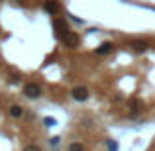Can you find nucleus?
Here are the masks:
<instances>
[{
  "label": "nucleus",
  "mask_w": 155,
  "mask_h": 151,
  "mask_svg": "<svg viewBox=\"0 0 155 151\" xmlns=\"http://www.w3.org/2000/svg\"><path fill=\"white\" fill-rule=\"evenodd\" d=\"M24 94H26L28 98H39V96H41V88H39L38 84L30 83V84L24 87Z\"/></svg>",
  "instance_id": "obj_1"
},
{
  "label": "nucleus",
  "mask_w": 155,
  "mask_h": 151,
  "mask_svg": "<svg viewBox=\"0 0 155 151\" xmlns=\"http://www.w3.org/2000/svg\"><path fill=\"white\" fill-rule=\"evenodd\" d=\"M63 43L67 47H77L79 45V35H77L75 31H65L63 34Z\"/></svg>",
  "instance_id": "obj_2"
},
{
  "label": "nucleus",
  "mask_w": 155,
  "mask_h": 151,
  "mask_svg": "<svg viewBox=\"0 0 155 151\" xmlns=\"http://www.w3.org/2000/svg\"><path fill=\"white\" fill-rule=\"evenodd\" d=\"M71 94L75 100H87L88 98V88L87 87H75L71 90Z\"/></svg>",
  "instance_id": "obj_3"
},
{
  "label": "nucleus",
  "mask_w": 155,
  "mask_h": 151,
  "mask_svg": "<svg viewBox=\"0 0 155 151\" xmlns=\"http://www.w3.org/2000/svg\"><path fill=\"white\" fill-rule=\"evenodd\" d=\"M10 116L12 118H22L24 116V108H22V106H18V104H14L10 108Z\"/></svg>",
  "instance_id": "obj_4"
},
{
  "label": "nucleus",
  "mask_w": 155,
  "mask_h": 151,
  "mask_svg": "<svg viewBox=\"0 0 155 151\" xmlns=\"http://www.w3.org/2000/svg\"><path fill=\"white\" fill-rule=\"evenodd\" d=\"M110 51H112V43H110V41H104L102 45L96 49V53H98V55H106V53H110Z\"/></svg>",
  "instance_id": "obj_5"
},
{
  "label": "nucleus",
  "mask_w": 155,
  "mask_h": 151,
  "mask_svg": "<svg viewBox=\"0 0 155 151\" xmlns=\"http://www.w3.org/2000/svg\"><path fill=\"white\" fill-rule=\"evenodd\" d=\"M130 104H132V114H137L141 108H143V102H141V100H136V98L130 102Z\"/></svg>",
  "instance_id": "obj_6"
},
{
  "label": "nucleus",
  "mask_w": 155,
  "mask_h": 151,
  "mask_svg": "<svg viewBox=\"0 0 155 151\" xmlns=\"http://www.w3.org/2000/svg\"><path fill=\"white\" fill-rule=\"evenodd\" d=\"M43 8H45V10L47 12H57V10H59V4H57V2H45V4H43Z\"/></svg>",
  "instance_id": "obj_7"
},
{
  "label": "nucleus",
  "mask_w": 155,
  "mask_h": 151,
  "mask_svg": "<svg viewBox=\"0 0 155 151\" xmlns=\"http://www.w3.org/2000/svg\"><path fill=\"white\" fill-rule=\"evenodd\" d=\"M132 47L136 51H145V49H147V43H145V41H134Z\"/></svg>",
  "instance_id": "obj_8"
},
{
  "label": "nucleus",
  "mask_w": 155,
  "mask_h": 151,
  "mask_svg": "<svg viewBox=\"0 0 155 151\" xmlns=\"http://www.w3.org/2000/svg\"><path fill=\"white\" fill-rule=\"evenodd\" d=\"M69 151H83V145L81 143H71L69 145Z\"/></svg>",
  "instance_id": "obj_9"
},
{
  "label": "nucleus",
  "mask_w": 155,
  "mask_h": 151,
  "mask_svg": "<svg viewBox=\"0 0 155 151\" xmlns=\"http://www.w3.org/2000/svg\"><path fill=\"white\" fill-rule=\"evenodd\" d=\"M108 149L110 151H118V143L114 140H108Z\"/></svg>",
  "instance_id": "obj_10"
},
{
  "label": "nucleus",
  "mask_w": 155,
  "mask_h": 151,
  "mask_svg": "<svg viewBox=\"0 0 155 151\" xmlns=\"http://www.w3.org/2000/svg\"><path fill=\"white\" fill-rule=\"evenodd\" d=\"M43 124H45V126H49V128H51V126H55L57 122H55V118H45V120H43Z\"/></svg>",
  "instance_id": "obj_11"
},
{
  "label": "nucleus",
  "mask_w": 155,
  "mask_h": 151,
  "mask_svg": "<svg viewBox=\"0 0 155 151\" xmlns=\"http://www.w3.org/2000/svg\"><path fill=\"white\" fill-rule=\"evenodd\" d=\"M24 151H41L38 147V145H26V147H24Z\"/></svg>",
  "instance_id": "obj_12"
},
{
  "label": "nucleus",
  "mask_w": 155,
  "mask_h": 151,
  "mask_svg": "<svg viewBox=\"0 0 155 151\" xmlns=\"http://www.w3.org/2000/svg\"><path fill=\"white\" fill-rule=\"evenodd\" d=\"M51 145H59V137H53V140H51Z\"/></svg>",
  "instance_id": "obj_13"
}]
</instances>
